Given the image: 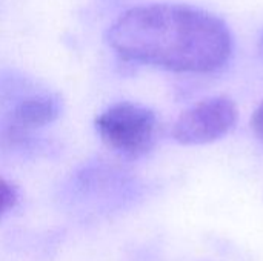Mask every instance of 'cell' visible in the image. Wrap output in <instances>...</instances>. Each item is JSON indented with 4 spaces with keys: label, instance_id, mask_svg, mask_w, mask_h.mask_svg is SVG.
I'll use <instances>...</instances> for the list:
<instances>
[{
    "label": "cell",
    "instance_id": "obj_1",
    "mask_svg": "<svg viewBox=\"0 0 263 261\" xmlns=\"http://www.w3.org/2000/svg\"><path fill=\"white\" fill-rule=\"evenodd\" d=\"M108 42L123 58L176 72L205 74L233 54L228 25L210 11L183 3H146L120 14Z\"/></svg>",
    "mask_w": 263,
    "mask_h": 261
},
{
    "label": "cell",
    "instance_id": "obj_2",
    "mask_svg": "<svg viewBox=\"0 0 263 261\" xmlns=\"http://www.w3.org/2000/svg\"><path fill=\"white\" fill-rule=\"evenodd\" d=\"M96 128L109 148L126 157L139 158L154 148L159 123L149 108L120 102L97 117Z\"/></svg>",
    "mask_w": 263,
    "mask_h": 261
},
{
    "label": "cell",
    "instance_id": "obj_3",
    "mask_svg": "<svg viewBox=\"0 0 263 261\" xmlns=\"http://www.w3.org/2000/svg\"><path fill=\"white\" fill-rule=\"evenodd\" d=\"M236 122V103L230 97L217 95L188 108L176 120L171 134L180 145H206L230 134Z\"/></svg>",
    "mask_w": 263,
    "mask_h": 261
},
{
    "label": "cell",
    "instance_id": "obj_4",
    "mask_svg": "<svg viewBox=\"0 0 263 261\" xmlns=\"http://www.w3.org/2000/svg\"><path fill=\"white\" fill-rule=\"evenodd\" d=\"M59 102L51 97H31L23 100L12 111V125L18 129H29L48 125L59 115Z\"/></svg>",
    "mask_w": 263,
    "mask_h": 261
},
{
    "label": "cell",
    "instance_id": "obj_5",
    "mask_svg": "<svg viewBox=\"0 0 263 261\" xmlns=\"http://www.w3.org/2000/svg\"><path fill=\"white\" fill-rule=\"evenodd\" d=\"M15 202H17L15 188L6 180L0 178V215L8 212L11 208H14Z\"/></svg>",
    "mask_w": 263,
    "mask_h": 261
},
{
    "label": "cell",
    "instance_id": "obj_6",
    "mask_svg": "<svg viewBox=\"0 0 263 261\" xmlns=\"http://www.w3.org/2000/svg\"><path fill=\"white\" fill-rule=\"evenodd\" d=\"M251 125H253L254 132L257 134V137L263 142V103L256 109V112L253 115V120H251Z\"/></svg>",
    "mask_w": 263,
    "mask_h": 261
},
{
    "label": "cell",
    "instance_id": "obj_7",
    "mask_svg": "<svg viewBox=\"0 0 263 261\" xmlns=\"http://www.w3.org/2000/svg\"><path fill=\"white\" fill-rule=\"evenodd\" d=\"M259 48H260V52H262V55H263V31H262V35H260V40H259Z\"/></svg>",
    "mask_w": 263,
    "mask_h": 261
}]
</instances>
